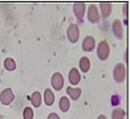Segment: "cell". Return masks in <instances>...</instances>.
<instances>
[{"instance_id": "obj_9", "label": "cell", "mask_w": 130, "mask_h": 119, "mask_svg": "<svg viewBox=\"0 0 130 119\" xmlns=\"http://www.w3.org/2000/svg\"><path fill=\"white\" fill-rule=\"evenodd\" d=\"M68 80H69V82L73 86L79 85V82L81 81V74H80L77 68L73 67L72 70L69 71V73H68Z\"/></svg>"}, {"instance_id": "obj_8", "label": "cell", "mask_w": 130, "mask_h": 119, "mask_svg": "<svg viewBox=\"0 0 130 119\" xmlns=\"http://www.w3.org/2000/svg\"><path fill=\"white\" fill-rule=\"evenodd\" d=\"M95 46H96V41H95L94 37H91V35H87V37L83 39L82 41V49L85 52H91V51H94Z\"/></svg>"}, {"instance_id": "obj_21", "label": "cell", "mask_w": 130, "mask_h": 119, "mask_svg": "<svg viewBox=\"0 0 130 119\" xmlns=\"http://www.w3.org/2000/svg\"><path fill=\"white\" fill-rule=\"evenodd\" d=\"M123 14L124 17H128V3H125L123 5Z\"/></svg>"}, {"instance_id": "obj_22", "label": "cell", "mask_w": 130, "mask_h": 119, "mask_svg": "<svg viewBox=\"0 0 130 119\" xmlns=\"http://www.w3.org/2000/svg\"><path fill=\"white\" fill-rule=\"evenodd\" d=\"M97 119H107V117L104 114H100V116L97 117Z\"/></svg>"}, {"instance_id": "obj_3", "label": "cell", "mask_w": 130, "mask_h": 119, "mask_svg": "<svg viewBox=\"0 0 130 119\" xmlns=\"http://www.w3.org/2000/svg\"><path fill=\"white\" fill-rule=\"evenodd\" d=\"M80 37V30L76 24H70L67 28V38L72 44H75Z\"/></svg>"}, {"instance_id": "obj_20", "label": "cell", "mask_w": 130, "mask_h": 119, "mask_svg": "<svg viewBox=\"0 0 130 119\" xmlns=\"http://www.w3.org/2000/svg\"><path fill=\"white\" fill-rule=\"evenodd\" d=\"M47 119H61V118L58 116V114H56V113L53 112V113H51V114L47 117Z\"/></svg>"}, {"instance_id": "obj_2", "label": "cell", "mask_w": 130, "mask_h": 119, "mask_svg": "<svg viewBox=\"0 0 130 119\" xmlns=\"http://www.w3.org/2000/svg\"><path fill=\"white\" fill-rule=\"evenodd\" d=\"M97 57L100 58V60H107L110 54V46H109L107 40H102L97 45Z\"/></svg>"}, {"instance_id": "obj_17", "label": "cell", "mask_w": 130, "mask_h": 119, "mask_svg": "<svg viewBox=\"0 0 130 119\" xmlns=\"http://www.w3.org/2000/svg\"><path fill=\"white\" fill-rule=\"evenodd\" d=\"M4 66L7 71H14L17 68V64H15V60L13 58H6L4 61Z\"/></svg>"}, {"instance_id": "obj_18", "label": "cell", "mask_w": 130, "mask_h": 119, "mask_svg": "<svg viewBox=\"0 0 130 119\" xmlns=\"http://www.w3.org/2000/svg\"><path fill=\"white\" fill-rule=\"evenodd\" d=\"M111 119H125V112L120 107H116L111 113Z\"/></svg>"}, {"instance_id": "obj_5", "label": "cell", "mask_w": 130, "mask_h": 119, "mask_svg": "<svg viewBox=\"0 0 130 119\" xmlns=\"http://www.w3.org/2000/svg\"><path fill=\"white\" fill-rule=\"evenodd\" d=\"M52 86L55 91H61L62 87H63V84H64V79H63V76L59 72L54 73L52 76Z\"/></svg>"}, {"instance_id": "obj_13", "label": "cell", "mask_w": 130, "mask_h": 119, "mask_svg": "<svg viewBox=\"0 0 130 119\" xmlns=\"http://www.w3.org/2000/svg\"><path fill=\"white\" fill-rule=\"evenodd\" d=\"M43 99H45V103L47 106H52L54 104V100H55V97H54V93L52 92V90L47 89L45 91V94H43Z\"/></svg>"}, {"instance_id": "obj_6", "label": "cell", "mask_w": 130, "mask_h": 119, "mask_svg": "<svg viewBox=\"0 0 130 119\" xmlns=\"http://www.w3.org/2000/svg\"><path fill=\"white\" fill-rule=\"evenodd\" d=\"M14 100V93L12 89H6L0 93V103L3 105H9Z\"/></svg>"}, {"instance_id": "obj_4", "label": "cell", "mask_w": 130, "mask_h": 119, "mask_svg": "<svg viewBox=\"0 0 130 119\" xmlns=\"http://www.w3.org/2000/svg\"><path fill=\"white\" fill-rule=\"evenodd\" d=\"M88 20L91 24H97L100 20V11L97 8V6L95 4H91L90 6L88 7V13H87Z\"/></svg>"}, {"instance_id": "obj_11", "label": "cell", "mask_w": 130, "mask_h": 119, "mask_svg": "<svg viewBox=\"0 0 130 119\" xmlns=\"http://www.w3.org/2000/svg\"><path fill=\"white\" fill-rule=\"evenodd\" d=\"M111 9H112V5L110 3H101L100 4V11H101V15H102L103 19H107L110 17Z\"/></svg>"}, {"instance_id": "obj_14", "label": "cell", "mask_w": 130, "mask_h": 119, "mask_svg": "<svg viewBox=\"0 0 130 119\" xmlns=\"http://www.w3.org/2000/svg\"><path fill=\"white\" fill-rule=\"evenodd\" d=\"M80 70L82 72L87 73L88 71L90 70V59L88 57H82L81 60H80Z\"/></svg>"}, {"instance_id": "obj_19", "label": "cell", "mask_w": 130, "mask_h": 119, "mask_svg": "<svg viewBox=\"0 0 130 119\" xmlns=\"http://www.w3.org/2000/svg\"><path fill=\"white\" fill-rule=\"evenodd\" d=\"M34 118V112L32 110V107H26L24 110V119H33Z\"/></svg>"}, {"instance_id": "obj_15", "label": "cell", "mask_w": 130, "mask_h": 119, "mask_svg": "<svg viewBox=\"0 0 130 119\" xmlns=\"http://www.w3.org/2000/svg\"><path fill=\"white\" fill-rule=\"evenodd\" d=\"M41 100H42V98H41V93L38 91L33 92L32 93V97H30V101H32V105L34 107H39L41 105Z\"/></svg>"}, {"instance_id": "obj_12", "label": "cell", "mask_w": 130, "mask_h": 119, "mask_svg": "<svg viewBox=\"0 0 130 119\" xmlns=\"http://www.w3.org/2000/svg\"><path fill=\"white\" fill-rule=\"evenodd\" d=\"M81 93L82 91L79 87H73V86H68L67 87V94L73 100H77L80 98V96H81Z\"/></svg>"}, {"instance_id": "obj_16", "label": "cell", "mask_w": 130, "mask_h": 119, "mask_svg": "<svg viewBox=\"0 0 130 119\" xmlns=\"http://www.w3.org/2000/svg\"><path fill=\"white\" fill-rule=\"evenodd\" d=\"M70 107V103H69V99L67 97H61L60 101H59V109H60L62 112H67V111L69 110Z\"/></svg>"}, {"instance_id": "obj_10", "label": "cell", "mask_w": 130, "mask_h": 119, "mask_svg": "<svg viewBox=\"0 0 130 119\" xmlns=\"http://www.w3.org/2000/svg\"><path fill=\"white\" fill-rule=\"evenodd\" d=\"M73 11L74 14L77 19H82L86 13V4L85 3H75L73 6Z\"/></svg>"}, {"instance_id": "obj_7", "label": "cell", "mask_w": 130, "mask_h": 119, "mask_svg": "<svg viewBox=\"0 0 130 119\" xmlns=\"http://www.w3.org/2000/svg\"><path fill=\"white\" fill-rule=\"evenodd\" d=\"M112 33L117 39H123L124 37V32H123V25L120 19H115L112 21Z\"/></svg>"}, {"instance_id": "obj_1", "label": "cell", "mask_w": 130, "mask_h": 119, "mask_svg": "<svg viewBox=\"0 0 130 119\" xmlns=\"http://www.w3.org/2000/svg\"><path fill=\"white\" fill-rule=\"evenodd\" d=\"M112 76H114V80L117 84L123 82L125 80V77H127V67L124 66V64L120 63V64L115 65L114 71H112Z\"/></svg>"}]
</instances>
